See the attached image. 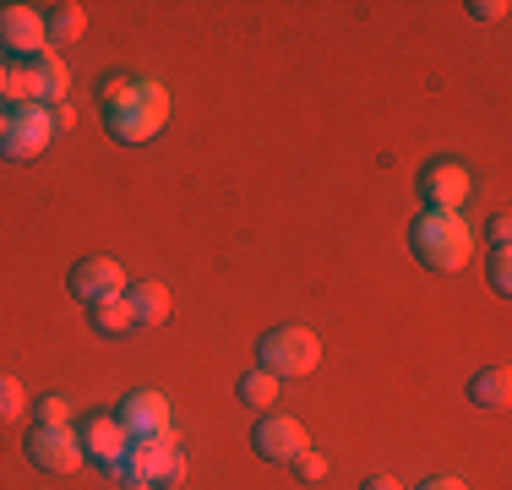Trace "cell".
Segmentation results:
<instances>
[{
	"instance_id": "6da1fadb",
	"label": "cell",
	"mask_w": 512,
	"mask_h": 490,
	"mask_svg": "<svg viewBox=\"0 0 512 490\" xmlns=\"http://www.w3.org/2000/svg\"><path fill=\"white\" fill-rule=\"evenodd\" d=\"M409 245H414V256H420L431 273H458V267L474 256V229L463 224L458 213H436V207H425V213L414 218V229H409Z\"/></svg>"
},
{
	"instance_id": "7a4b0ae2",
	"label": "cell",
	"mask_w": 512,
	"mask_h": 490,
	"mask_svg": "<svg viewBox=\"0 0 512 490\" xmlns=\"http://www.w3.org/2000/svg\"><path fill=\"white\" fill-rule=\"evenodd\" d=\"M164 120H169V93L158 88V82H131V93L104 109V131L126 147L153 142L158 131H164Z\"/></svg>"
},
{
	"instance_id": "3957f363",
	"label": "cell",
	"mask_w": 512,
	"mask_h": 490,
	"mask_svg": "<svg viewBox=\"0 0 512 490\" xmlns=\"http://www.w3.org/2000/svg\"><path fill=\"white\" fill-rule=\"evenodd\" d=\"M120 480H126V490H180V480H186V452L169 436L131 441L126 463H120Z\"/></svg>"
},
{
	"instance_id": "277c9868",
	"label": "cell",
	"mask_w": 512,
	"mask_h": 490,
	"mask_svg": "<svg viewBox=\"0 0 512 490\" xmlns=\"http://www.w3.org/2000/svg\"><path fill=\"white\" fill-rule=\"evenodd\" d=\"M316 360H322V338L311 327H273V333H262V343H256V365L273 371L278 382L316 371Z\"/></svg>"
},
{
	"instance_id": "5b68a950",
	"label": "cell",
	"mask_w": 512,
	"mask_h": 490,
	"mask_svg": "<svg viewBox=\"0 0 512 490\" xmlns=\"http://www.w3.org/2000/svg\"><path fill=\"white\" fill-rule=\"evenodd\" d=\"M55 142V120L44 104H22V109H6V131H0V158H39L44 147Z\"/></svg>"
},
{
	"instance_id": "8992f818",
	"label": "cell",
	"mask_w": 512,
	"mask_h": 490,
	"mask_svg": "<svg viewBox=\"0 0 512 490\" xmlns=\"http://www.w3.org/2000/svg\"><path fill=\"white\" fill-rule=\"evenodd\" d=\"M28 458L44 474H77L82 469V436L71 425H33L28 431Z\"/></svg>"
},
{
	"instance_id": "52a82bcc",
	"label": "cell",
	"mask_w": 512,
	"mask_h": 490,
	"mask_svg": "<svg viewBox=\"0 0 512 490\" xmlns=\"http://www.w3.org/2000/svg\"><path fill=\"white\" fill-rule=\"evenodd\" d=\"M469 191H474V175L458 164V158H436V164L420 169V196H425V207H436V213H458Z\"/></svg>"
},
{
	"instance_id": "ba28073f",
	"label": "cell",
	"mask_w": 512,
	"mask_h": 490,
	"mask_svg": "<svg viewBox=\"0 0 512 490\" xmlns=\"http://www.w3.org/2000/svg\"><path fill=\"white\" fill-rule=\"evenodd\" d=\"M71 294H77L82 305L120 300V294H126V267H120L115 256H82V262L71 267Z\"/></svg>"
},
{
	"instance_id": "9c48e42d",
	"label": "cell",
	"mask_w": 512,
	"mask_h": 490,
	"mask_svg": "<svg viewBox=\"0 0 512 490\" xmlns=\"http://www.w3.org/2000/svg\"><path fill=\"white\" fill-rule=\"evenodd\" d=\"M251 447L262 452L267 463H295L311 441H306V425H300L295 414H262L256 431H251Z\"/></svg>"
},
{
	"instance_id": "30bf717a",
	"label": "cell",
	"mask_w": 512,
	"mask_h": 490,
	"mask_svg": "<svg viewBox=\"0 0 512 490\" xmlns=\"http://www.w3.org/2000/svg\"><path fill=\"white\" fill-rule=\"evenodd\" d=\"M44 11L39 6H0V49L17 60L44 55Z\"/></svg>"
},
{
	"instance_id": "8fae6325",
	"label": "cell",
	"mask_w": 512,
	"mask_h": 490,
	"mask_svg": "<svg viewBox=\"0 0 512 490\" xmlns=\"http://www.w3.org/2000/svg\"><path fill=\"white\" fill-rule=\"evenodd\" d=\"M82 458L88 463H99V469L109 474H120V463H126V447H131V436H126V425L115 420V414H93L88 425H82Z\"/></svg>"
},
{
	"instance_id": "7c38bea8",
	"label": "cell",
	"mask_w": 512,
	"mask_h": 490,
	"mask_svg": "<svg viewBox=\"0 0 512 490\" xmlns=\"http://www.w3.org/2000/svg\"><path fill=\"white\" fill-rule=\"evenodd\" d=\"M115 420L126 425V436H131V441L169 436V398H164V392H131V398L120 403Z\"/></svg>"
},
{
	"instance_id": "4fadbf2b",
	"label": "cell",
	"mask_w": 512,
	"mask_h": 490,
	"mask_svg": "<svg viewBox=\"0 0 512 490\" xmlns=\"http://www.w3.org/2000/svg\"><path fill=\"white\" fill-rule=\"evenodd\" d=\"M126 305H131V316H137V327H158L169 316V289L158 284V278H131Z\"/></svg>"
},
{
	"instance_id": "5bb4252c",
	"label": "cell",
	"mask_w": 512,
	"mask_h": 490,
	"mask_svg": "<svg viewBox=\"0 0 512 490\" xmlns=\"http://www.w3.org/2000/svg\"><path fill=\"white\" fill-rule=\"evenodd\" d=\"M82 28H88V11H82L77 0H55V6H44V39L50 44H77Z\"/></svg>"
},
{
	"instance_id": "9a60e30c",
	"label": "cell",
	"mask_w": 512,
	"mask_h": 490,
	"mask_svg": "<svg viewBox=\"0 0 512 490\" xmlns=\"http://www.w3.org/2000/svg\"><path fill=\"white\" fill-rule=\"evenodd\" d=\"M28 66H33V77H39V104H44V109L66 104V88H71L66 60H60V55H33Z\"/></svg>"
},
{
	"instance_id": "2e32d148",
	"label": "cell",
	"mask_w": 512,
	"mask_h": 490,
	"mask_svg": "<svg viewBox=\"0 0 512 490\" xmlns=\"http://www.w3.org/2000/svg\"><path fill=\"white\" fill-rule=\"evenodd\" d=\"M469 398L480 403V409H507V398H512V371H507V365L480 371V376L469 382Z\"/></svg>"
},
{
	"instance_id": "e0dca14e",
	"label": "cell",
	"mask_w": 512,
	"mask_h": 490,
	"mask_svg": "<svg viewBox=\"0 0 512 490\" xmlns=\"http://www.w3.org/2000/svg\"><path fill=\"white\" fill-rule=\"evenodd\" d=\"M88 322H93V333H104V338H126V333H137V316H131V305H126V294L120 300H104V305H88Z\"/></svg>"
},
{
	"instance_id": "ac0fdd59",
	"label": "cell",
	"mask_w": 512,
	"mask_h": 490,
	"mask_svg": "<svg viewBox=\"0 0 512 490\" xmlns=\"http://www.w3.org/2000/svg\"><path fill=\"white\" fill-rule=\"evenodd\" d=\"M235 398L251 403V409H267V403H278V376L256 365V371H246V376L235 382Z\"/></svg>"
},
{
	"instance_id": "d6986e66",
	"label": "cell",
	"mask_w": 512,
	"mask_h": 490,
	"mask_svg": "<svg viewBox=\"0 0 512 490\" xmlns=\"http://www.w3.org/2000/svg\"><path fill=\"white\" fill-rule=\"evenodd\" d=\"M485 278H491V289H496V294H512V251H507V245H491Z\"/></svg>"
},
{
	"instance_id": "ffe728a7",
	"label": "cell",
	"mask_w": 512,
	"mask_h": 490,
	"mask_svg": "<svg viewBox=\"0 0 512 490\" xmlns=\"http://www.w3.org/2000/svg\"><path fill=\"white\" fill-rule=\"evenodd\" d=\"M28 409V392H22L17 376H0V420H17Z\"/></svg>"
},
{
	"instance_id": "44dd1931",
	"label": "cell",
	"mask_w": 512,
	"mask_h": 490,
	"mask_svg": "<svg viewBox=\"0 0 512 490\" xmlns=\"http://www.w3.org/2000/svg\"><path fill=\"white\" fill-rule=\"evenodd\" d=\"M126 93H131V71H104V82H99V98H104V109H109V104H120Z\"/></svg>"
},
{
	"instance_id": "7402d4cb",
	"label": "cell",
	"mask_w": 512,
	"mask_h": 490,
	"mask_svg": "<svg viewBox=\"0 0 512 490\" xmlns=\"http://www.w3.org/2000/svg\"><path fill=\"white\" fill-rule=\"evenodd\" d=\"M289 469H295L300 480H322V474H327V452H316V447H306V452H300L295 463H289Z\"/></svg>"
},
{
	"instance_id": "603a6c76",
	"label": "cell",
	"mask_w": 512,
	"mask_h": 490,
	"mask_svg": "<svg viewBox=\"0 0 512 490\" xmlns=\"http://www.w3.org/2000/svg\"><path fill=\"white\" fill-rule=\"evenodd\" d=\"M39 425H71V398H44L39 403Z\"/></svg>"
},
{
	"instance_id": "cb8c5ba5",
	"label": "cell",
	"mask_w": 512,
	"mask_h": 490,
	"mask_svg": "<svg viewBox=\"0 0 512 490\" xmlns=\"http://www.w3.org/2000/svg\"><path fill=\"white\" fill-rule=\"evenodd\" d=\"M469 11H474V22H502L507 17V0H469Z\"/></svg>"
},
{
	"instance_id": "d4e9b609",
	"label": "cell",
	"mask_w": 512,
	"mask_h": 490,
	"mask_svg": "<svg viewBox=\"0 0 512 490\" xmlns=\"http://www.w3.org/2000/svg\"><path fill=\"white\" fill-rule=\"evenodd\" d=\"M485 240H491V245H512V218L496 213L491 224H485Z\"/></svg>"
},
{
	"instance_id": "484cf974",
	"label": "cell",
	"mask_w": 512,
	"mask_h": 490,
	"mask_svg": "<svg viewBox=\"0 0 512 490\" xmlns=\"http://www.w3.org/2000/svg\"><path fill=\"white\" fill-rule=\"evenodd\" d=\"M50 120H55V131H71V126H77V109H71V104H55Z\"/></svg>"
},
{
	"instance_id": "4316f807",
	"label": "cell",
	"mask_w": 512,
	"mask_h": 490,
	"mask_svg": "<svg viewBox=\"0 0 512 490\" xmlns=\"http://www.w3.org/2000/svg\"><path fill=\"white\" fill-rule=\"evenodd\" d=\"M360 490H404V485H398L393 474H365V485H360Z\"/></svg>"
},
{
	"instance_id": "83f0119b",
	"label": "cell",
	"mask_w": 512,
	"mask_h": 490,
	"mask_svg": "<svg viewBox=\"0 0 512 490\" xmlns=\"http://www.w3.org/2000/svg\"><path fill=\"white\" fill-rule=\"evenodd\" d=\"M420 490H469L463 480H453V474H436V480H425Z\"/></svg>"
},
{
	"instance_id": "f1b7e54d",
	"label": "cell",
	"mask_w": 512,
	"mask_h": 490,
	"mask_svg": "<svg viewBox=\"0 0 512 490\" xmlns=\"http://www.w3.org/2000/svg\"><path fill=\"white\" fill-rule=\"evenodd\" d=\"M0 93H6V60H0Z\"/></svg>"
},
{
	"instance_id": "f546056e",
	"label": "cell",
	"mask_w": 512,
	"mask_h": 490,
	"mask_svg": "<svg viewBox=\"0 0 512 490\" xmlns=\"http://www.w3.org/2000/svg\"><path fill=\"white\" fill-rule=\"evenodd\" d=\"M0 131H6V104H0Z\"/></svg>"
}]
</instances>
